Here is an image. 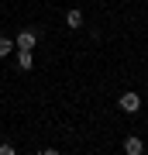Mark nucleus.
Masks as SVG:
<instances>
[{"instance_id":"nucleus-1","label":"nucleus","mask_w":148,"mask_h":155,"mask_svg":"<svg viewBox=\"0 0 148 155\" xmlns=\"http://www.w3.org/2000/svg\"><path fill=\"white\" fill-rule=\"evenodd\" d=\"M14 45H17V48H35V45H38V31H31V28L21 31V35L14 38Z\"/></svg>"},{"instance_id":"nucleus-2","label":"nucleus","mask_w":148,"mask_h":155,"mask_svg":"<svg viewBox=\"0 0 148 155\" xmlns=\"http://www.w3.org/2000/svg\"><path fill=\"white\" fill-rule=\"evenodd\" d=\"M138 107H141L138 93H124V97H121V110H124V114H138Z\"/></svg>"},{"instance_id":"nucleus-3","label":"nucleus","mask_w":148,"mask_h":155,"mask_svg":"<svg viewBox=\"0 0 148 155\" xmlns=\"http://www.w3.org/2000/svg\"><path fill=\"white\" fill-rule=\"evenodd\" d=\"M17 66H21V69H31L35 66V48H17Z\"/></svg>"},{"instance_id":"nucleus-4","label":"nucleus","mask_w":148,"mask_h":155,"mask_svg":"<svg viewBox=\"0 0 148 155\" xmlns=\"http://www.w3.org/2000/svg\"><path fill=\"white\" fill-rule=\"evenodd\" d=\"M124 152H127V155H141V152H145L141 138H127V141H124Z\"/></svg>"},{"instance_id":"nucleus-5","label":"nucleus","mask_w":148,"mask_h":155,"mask_svg":"<svg viewBox=\"0 0 148 155\" xmlns=\"http://www.w3.org/2000/svg\"><path fill=\"white\" fill-rule=\"evenodd\" d=\"M14 48H17V45H14L11 38H7V35H0V59H7V55H11Z\"/></svg>"},{"instance_id":"nucleus-6","label":"nucleus","mask_w":148,"mask_h":155,"mask_svg":"<svg viewBox=\"0 0 148 155\" xmlns=\"http://www.w3.org/2000/svg\"><path fill=\"white\" fill-rule=\"evenodd\" d=\"M66 24L69 28H83V14L79 11H66Z\"/></svg>"},{"instance_id":"nucleus-7","label":"nucleus","mask_w":148,"mask_h":155,"mask_svg":"<svg viewBox=\"0 0 148 155\" xmlns=\"http://www.w3.org/2000/svg\"><path fill=\"white\" fill-rule=\"evenodd\" d=\"M0 155H14V145H7V141H4V145H0Z\"/></svg>"},{"instance_id":"nucleus-8","label":"nucleus","mask_w":148,"mask_h":155,"mask_svg":"<svg viewBox=\"0 0 148 155\" xmlns=\"http://www.w3.org/2000/svg\"><path fill=\"white\" fill-rule=\"evenodd\" d=\"M145 4H148V0H145Z\"/></svg>"}]
</instances>
